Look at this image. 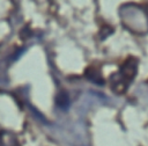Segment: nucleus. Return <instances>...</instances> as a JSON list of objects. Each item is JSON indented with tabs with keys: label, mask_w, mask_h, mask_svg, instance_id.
I'll use <instances>...</instances> for the list:
<instances>
[{
	"label": "nucleus",
	"mask_w": 148,
	"mask_h": 146,
	"mask_svg": "<svg viewBox=\"0 0 148 146\" xmlns=\"http://www.w3.org/2000/svg\"><path fill=\"white\" fill-rule=\"evenodd\" d=\"M138 67V61L134 58H128L121 66L118 78L112 79V89L116 93H124L126 90L127 85L132 81V79L135 76Z\"/></svg>",
	"instance_id": "f257e3e1"
},
{
	"label": "nucleus",
	"mask_w": 148,
	"mask_h": 146,
	"mask_svg": "<svg viewBox=\"0 0 148 146\" xmlns=\"http://www.w3.org/2000/svg\"><path fill=\"white\" fill-rule=\"evenodd\" d=\"M86 75H87V78L90 80V81H94V82H96V83H98V85H101V83H103V78H102V75L99 74V72L97 71V70H95L94 67L91 68H88L87 71H86Z\"/></svg>",
	"instance_id": "f03ea898"
},
{
	"label": "nucleus",
	"mask_w": 148,
	"mask_h": 146,
	"mask_svg": "<svg viewBox=\"0 0 148 146\" xmlns=\"http://www.w3.org/2000/svg\"><path fill=\"white\" fill-rule=\"evenodd\" d=\"M56 102H57V104H58L60 108H66V107L68 105V103H69V100H68L67 94H66V93H60V94H58V96H57V98H56Z\"/></svg>",
	"instance_id": "7ed1b4c3"
}]
</instances>
